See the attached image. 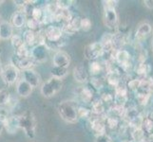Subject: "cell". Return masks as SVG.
<instances>
[{"instance_id":"1","label":"cell","mask_w":153,"mask_h":142,"mask_svg":"<svg viewBox=\"0 0 153 142\" xmlns=\"http://www.w3.org/2000/svg\"><path fill=\"white\" fill-rule=\"evenodd\" d=\"M58 114L63 120L68 123H76L78 121V104L75 101H63L57 106Z\"/></svg>"},{"instance_id":"2","label":"cell","mask_w":153,"mask_h":142,"mask_svg":"<svg viewBox=\"0 0 153 142\" xmlns=\"http://www.w3.org/2000/svg\"><path fill=\"white\" fill-rule=\"evenodd\" d=\"M20 129L24 131L27 138L33 139L35 136L36 129V119L34 115L30 111H25L22 115L19 116Z\"/></svg>"},{"instance_id":"3","label":"cell","mask_w":153,"mask_h":142,"mask_svg":"<svg viewBox=\"0 0 153 142\" xmlns=\"http://www.w3.org/2000/svg\"><path fill=\"white\" fill-rule=\"evenodd\" d=\"M63 88V81L60 79H56L51 77L49 80H47L40 87V92L42 96L49 99L55 96V95L61 91Z\"/></svg>"},{"instance_id":"4","label":"cell","mask_w":153,"mask_h":142,"mask_svg":"<svg viewBox=\"0 0 153 142\" xmlns=\"http://www.w3.org/2000/svg\"><path fill=\"white\" fill-rule=\"evenodd\" d=\"M19 74H20V70L18 68H16L14 65L12 64L6 65L3 66V69L1 71V77L3 82L7 85H12L16 83L19 80Z\"/></svg>"},{"instance_id":"5","label":"cell","mask_w":153,"mask_h":142,"mask_svg":"<svg viewBox=\"0 0 153 142\" xmlns=\"http://www.w3.org/2000/svg\"><path fill=\"white\" fill-rule=\"evenodd\" d=\"M123 118L126 123L129 125L130 127L133 128H139L141 127L143 117L140 114V112L135 107H128L126 108L125 113L123 115Z\"/></svg>"},{"instance_id":"6","label":"cell","mask_w":153,"mask_h":142,"mask_svg":"<svg viewBox=\"0 0 153 142\" xmlns=\"http://www.w3.org/2000/svg\"><path fill=\"white\" fill-rule=\"evenodd\" d=\"M49 47L46 44H38L31 47L30 50V57L34 63H45L48 61L49 57Z\"/></svg>"},{"instance_id":"7","label":"cell","mask_w":153,"mask_h":142,"mask_svg":"<svg viewBox=\"0 0 153 142\" xmlns=\"http://www.w3.org/2000/svg\"><path fill=\"white\" fill-rule=\"evenodd\" d=\"M103 53V46L99 42H94L88 45L84 49V56L88 61H96L99 57L102 56Z\"/></svg>"},{"instance_id":"8","label":"cell","mask_w":153,"mask_h":142,"mask_svg":"<svg viewBox=\"0 0 153 142\" xmlns=\"http://www.w3.org/2000/svg\"><path fill=\"white\" fill-rule=\"evenodd\" d=\"M53 66L68 68L71 64V56L64 50H57L52 58Z\"/></svg>"},{"instance_id":"9","label":"cell","mask_w":153,"mask_h":142,"mask_svg":"<svg viewBox=\"0 0 153 142\" xmlns=\"http://www.w3.org/2000/svg\"><path fill=\"white\" fill-rule=\"evenodd\" d=\"M21 79L24 80L25 82H27L33 88L39 86L40 82H41V78H40L39 74L33 69V68H30V69L23 70L22 71V78Z\"/></svg>"},{"instance_id":"10","label":"cell","mask_w":153,"mask_h":142,"mask_svg":"<svg viewBox=\"0 0 153 142\" xmlns=\"http://www.w3.org/2000/svg\"><path fill=\"white\" fill-rule=\"evenodd\" d=\"M115 62L117 63L120 66H122L123 69L128 71V68L131 65L129 52L126 49H121L117 51L115 53Z\"/></svg>"},{"instance_id":"11","label":"cell","mask_w":153,"mask_h":142,"mask_svg":"<svg viewBox=\"0 0 153 142\" xmlns=\"http://www.w3.org/2000/svg\"><path fill=\"white\" fill-rule=\"evenodd\" d=\"M104 23L108 29H114L118 23V15L115 9H105Z\"/></svg>"},{"instance_id":"12","label":"cell","mask_w":153,"mask_h":142,"mask_svg":"<svg viewBox=\"0 0 153 142\" xmlns=\"http://www.w3.org/2000/svg\"><path fill=\"white\" fill-rule=\"evenodd\" d=\"M80 21H81L80 17L73 16L70 22H68L63 27H61L63 33L68 35H72L76 33L78 30H80Z\"/></svg>"},{"instance_id":"13","label":"cell","mask_w":153,"mask_h":142,"mask_svg":"<svg viewBox=\"0 0 153 142\" xmlns=\"http://www.w3.org/2000/svg\"><path fill=\"white\" fill-rule=\"evenodd\" d=\"M10 64L14 65L16 68H18L19 70H26V69H30V68H33L34 62L33 61L30 57L28 58H24V59H19V58L15 57L14 55L12 58V62Z\"/></svg>"},{"instance_id":"14","label":"cell","mask_w":153,"mask_h":142,"mask_svg":"<svg viewBox=\"0 0 153 142\" xmlns=\"http://www.w3.org/2000/svg\"><path fill=\"white\" fill-rule=\"evenodd\" d=\"M20 129L19 116H10L5 122V130L10 135H13Z\"/></svg>"},{"instance_id":"15","label":"cell","mask_w":153,"mask_h":142,"mask_svg":"<svg viewBox=\"0 0 153 142\" xmlns=\"http://www.w3.org/2000/svg\"><path fill=\"white\" fill-rule=\"evenodd\" d=\"M72 75L75 82L79 83H86L88 80V72L87 70V68L81 65H76L73 68Z\"/></svg>"},{"instance_id":"16","label":"cell","mask_w":153,"mask_h":142,"mask_svg":"<svg viewBox=\"0 0 153 142\" xmlns=\"http://www.w3.org/2000/svg\"><path fill=\"white\" fill-rule=\"evenodd\" d=\"M77 95L80 99L85 103H89L92 102L93 99V89L89 86L84 85L77 88Z\"/></svg>"},{"instance_id":"17","label":"cell","mask_w":153,"mask_h":142,"mask_svg":"<svg viewBox=\"0 0 153 142\" xmlns=\"http://www.w3.org/2000/svg\"><path fill=\"white\" fill-rule=\"evenodd\" d=\"M16 93L18 96L22 97V98H27L30 95L33 93V88L31 87L27 82H25L22 79L18 80L16 82Z\"/></svg>"},{"instance_id":"18","label":"cell","mask_w":153,"mask_h":142,"mask_svg":"<svg viewBox=\"0 0 153 142\" xmlns=\"http://www.w3.org/2000/svg\"><path fill=\"white\" fill-rule=\"evenodd\" d=\"M126 36L122 32H116L112 34L111 37V47L114 51H119L121 49H123L124 46L126 45Z\"/></svg>"},{"instance_id":"19","label":"cell","mask_w":153,"mask_h":142,"mask_svg":"<svg viewBox=\"0 0 153 142\" xmlns=\"http://www.w3.org/2000/svg\"><path fill=\"white\" fill-rule=\"evenodd\" d=\"M72 14L70 12V10H59L58 9L57 13L54 14L53 16V22L61 23L62 27L68 22H70L72 18Z\"/></svg>"},{"instance_id":"20","label":"cell","mask_w":153,"mask_h":142,"mask_svg":"<svg viewBox=\"0 0 153 142\" xmlns=\"http://www.w3.org/2000/svg\"><path fill=\"white\" fill-rule=\"evenodd\" d=\"M13 35V27L10 22L1 21L0 23V39L10 40Z\"/></svg>"},{"instance_id":"21","label":"cell","mask_w":153,"mask_h":142,"mask_svg":"<svg viewBox=\"0 0 153 142\" xmlns=\"http://www.w3.org/2000/svg\"><path fill=\"white\" fill-rule=\"evenodd\" d=\"M27 22V16L24 14L23 12H20V10H17V12H14L10 17V24L13 28L16 29H20L22 28L23 26Z\"/></svg>"},{"instance_id":"22","label":"cell","mask_w":153,"mask_h":142,"mask_svg":"<svg viewBox=\"0 0 153 142\" xmlns=\"http://www.w3.org/2000/svg\"><path fill=\"white\" fill-rule=\"evenodd\" d=\"M152 28L150 24L149 23H142L139 25L138 29L136 30V34H135V39L137 41H143L144 39H146L147 36H149L151 32Z\"/></svg>"},{"instance_id":"23","label":"cell","mask_w":153,"mask_h":142,"mask_svg":"<svg viewBox=\"0 0 153 142\" xmlns=\"http://www.w3.org/2000/svg\"><path fill=\"white\" fill-rule=\"evenodd\" d=\"M22 39L24 41V44L27 46H34L37 44V31L26 29L23 33Z\"/></svg>"},{"instance_id":"24","label":"cell","mask_w":153,"mask_h":142,"mask_svg":"<svg viewBox=\"0 0 153 142\" xmlns=\"http://www.w3.org/2000/svg\"><path fill=\"white\" fill-rule=\"evenodd\" d=\"M105 80H107V82H108V85L115 87L121 82V80H122V79H121V73L119 72L118 69L113 68V69L107 72Z\"/></svg>"},{"instance_id":"25","label":"cell","mask_w":153,"mask_h":142,"mask_svg":"<svg viewBox=\"0 0 153 142\" xmlns=\"http://www.w3.org/2000/svg\"><path fill=\"white\" fill-rule=\"evenodd\" d=\"M91 114L102 116L105 115V103L100 99H97L95 101L91 102Z\"/></svg>"},{"instance_id":"26","label":"cell","mask_w":153,"mask_h":142,"mask_svg":"<svg viewBox=\"0 0 153 142\" xmlns=\"http://www.w3.org/2000/svg\"><path fill=\"white\" fill-rule=\"evenodd\" d=\"M126 107L124 105H120V104H116V103H112L111 106L109 107V111H108V116H111V117L114 118H123V115L125 113Z\"/></svg>"},{"instance_id":"27","label":"cell","mask_w":153,"mask_h":142,"mask_svg":"<svg viewBox=\"0 0 153 142\" xmlns=\"http://www.w3.org/2000/svg\"><path fill=\"white\" fill-rule=\"evenodd\" d=\"M68 74V68L53 66L51 69V77L56 78V79H60V80L64 79Z\"/></svg>"},{"instance_id":"28","label":"cell","mask_w":153,"mask_h":142,"mask_svg":"<svg viewBox=\"0 0 153 142\" xmlns=\"http://www.w3.org/2000/svg\"><path fill=\"white\" fill-rule=\"evenodd\" d=\"M131 136H132V140L135 142H145L146 135L143 130L139 128H133L132 133H131Z\"/></svg>"},{"instance_id":"29","label":"cell","mask_w":153,"mask_h":142,"mask_svg":"<svg viewBox=\"0 0 153 142\" xmlns=\"http://www.w3.org/2000/svg\"><path fill=\"white\" fill-rule=\"evenodd\" d=\"M102 70H103V66H102V65L100 64L98 61H92V62H91V64H89V70H88V72L92 75V77L98 76L100 73L102 72Z\"/></svg>"},{"instance_id":"30","label":"cell","mask_w":153,"mask_h":142,"mask_svg":"<svg viewBox=\"0 0 153 142\" xmlns=\"http://www.w3.org/2000/svg\"><path fill=\"white\" fill-rule=\"evenodd\" d=\"M150 69H151L150 65L149 64H146V62L145 63H139V64L137 65L135 67V72L140 76L146 77V75L150 71Z\"/></svg>"},{"instance_id":"31","label":"cell","mask_w":153,"mask_h":142,"mask_svg":"<svg viewBox=\"0 0 153 142\" xmlns=\"http://www.w3.org/2000/svg\"><path fill=\"white\" fill-rule=\"evenodd\" d=\"M141 129L146 133V135L153 134V122L147 118H143L141 123Z\"/></svg>"},{"instance_id":"32","label":"cell","mask_w":153,"mask_h":142,"mask_svg":"<svg viewBox=\"0 0 153 142\" xmlns=\"http://www.w3.org/2000/svg\"><path fill=\"white\" fill-rule=\"evenodd\" d=\"M14 56L19 58V59H24V58L30 57V50L28 49V46L24 44L23 46H21L20 47H18L17 49H15Z\"/></svg>"},{"instance_id":"33","label":"cell","mask_w":153,"mask_h":142,"mask_svg":"<svg viewBox=\"0 0 153 142\" xmlns=\"http://www.w3.org/2000/svg\"><path fill=\"white\" fill-rule=\"evenodd\" d=\"M105 127H108L111 130L117 129L119 127V119L117 118L111 117V116L107 115V118H105Z\"/></svg>"},{"instance_id":"34","label":"cell","mask_w":153,"mask_h":142,"mask_svg":"<svg viewBox=\"0 0 153 142\" xmlns=\"http://www.w3.org/2000/svg\"><path fill=\"white\" fill-rule=\"evenodd\" d=\"M136 93V99L140 105H146L149 103V99L151 98L152 94H146V93H140V92H135Z\"/></svg>"},{"instance_id":"35","label":"cell","mask_w":153,"mask_h":142,"mask_svg":"<svg viewBox=\"0 0 153 142\" xmlns=\"http://www.w3.org/2000/svg\"><path fill=\"white\" fill-rule=\"evenodd\" d=\"M36 7V5L34 4V1H27L26 5L24 6L22 12L24 13V14L27 16V18H30L33 16V13Z\"/></svg>"},{"instance_id":"36","label":"cell","mask_w":153,"mask_h":142,"mask_svg":"<svg viewBox=\"0 0 153 142\" xmlns=\"http://www.w3.org/2000/svg\"><path fill=\"white\" fill-rule=\"evenodd\" d=\"M26 24H27L28 29H30L33 31H37L42 27V25H41V23L39 22V21L35 20L33 17L27 18V22H26Z\"/></svg>"},{"instance_id":"37","label":"cell","mask_w":153,"mask_h":142,"mask_svg":"<svg viewBox=\"0 0 153 142\" xmlns=\"http://www.w3.org/2000/svg\"><path fill=\"white\" fill-rule=\"evenodd\" d=\"M77 114H78V118L89 119V118H91V109H88L87 107L78 106Z\"/></svg>"},{"instance_id":"38","label":"cell","mask_w":153,"mask_h":142,"mask_svg":"<svg viewBox=\"0 0 153 142\" xmlns=\"http://www.w3.org/2000/svg\"><path fill=\"white\" fill-rule=\"evenodd\" d=\"M10 45L13 47L14 49H17L18 47H20L21 46L24 45V41L22 39L20 35H17V34H13L12 36V38L10 39Z\"/></svg>"},{"instance_id":"39","label":"cell","mask_w":153,"mask_h":142,"mask_svg":"<svg viewBox=\"0 0 153 142\" xmlns=\"http://www.w3.org/2000/svg\"><path fill=\"white\" fill-rule=\"evenodd\" d=\"M140 83H141V79H133V80H129L126 83V88L128 90H131L133 92H136L138 90V88L140 86Z\"/></svg>"},{"instance_id":"40","label":"cell","mask_w":153,"mask_h":142,"mask_svg":"<svg viewBox=\"0 0 153 142\" xmlns=\"http://www.w3.org/2000/svg\"><path fill=\"white\" fill-rule=\"evenodd\" d=\"M10 98V92L6 90V89H1L0 90V106L7 105Z\"/></svg>"},{"instance_id":"41","label":"cell","mask_w":153,"mask_h":142,"mask_svg":"<svg viewBox=\"0 0 153 142\" xmlns=\"http://www.w3.org/2000/svg\"><path fill=\"white\" fill-rule=\"evenodd\" d=\"M91 85L92 86L91 87L92 89H97V90H99V89H101L104 86V81L101 78L95 76L91 79Z\"/></svg>"},{"instance_id":"42","label":"cell","mask_w":153,"mask_h":142,"mask_svg":"<svg viewBox=\"0 0 153 142\" xmlns=\"http://www.w3.org/2000/svg\"><path fill=\"white\" fill-rule=\"evenodd\" d=\"M73 1L71 0H57L55 1V4L57 8L59 10H68L72 5Z\"/></svg>"},{"instance_id":"43","label":"cell","mask_w":153,"mask_h":142,"mask_svg":"<svg viewBox=\"0 0 153 142\" xmlns=\"http://www.w3.org/2000/svg\"><path fill=\"white\" fill-rule=\"evenodd\" d=\"M91 21L89 18L85 17V18H81L80 21V29L84 30V31H88L91 29Z\"/></svg>"},{"instance_id":"44","label":"cell","mask_w":153,"mask_h":142,"mask_svg":"<svg viewBox=\"0 0 153 142\" xmlns=\"http://www.w3.org/2000/svg\"><path fill=\"white\" fill-rule=\"evenodd\" d=\"M100 99L104 102V103H113L114 102V96L112 94L110 93H107L105 92L102 94L101 98H100Z\"/></svg>"},{"instance_id":"45","label":"cell","mask_w":153,"mask_h":142,"mask_svg":"<svg viewBox=\"0 0 153 142\" xmlns=\"http://www.w3.org/2000/svg\"><path fill=\"white\" fill-rule=\"evenodd\" d=\"M95 142H113V141L112 138L108 134H104V135H97L95 138Z\"/></svg>"},{"instance_id":"46","label":"cell","mask_w":153,"mask_h":142,"mask_svg":"<svg viewBox=\"0 0 153 142\" xmlns=\"http://www.w3.org/2000/svg\"><path fill=\"white\" fill-rule=\"evenodd\" d=\"M105 9H115L116 5L118 1H114V0H108V1H103Z\"/></svg>"},{"instance_id":"47","label":"cell","mask_w":153,"mask_h":142,"mask_svg":"<svg viewBox=\"0 0 153 142\" xmlns=\"http://www.w3.org/2000/svg\"><path fill=\"white\" fill-rule=\"evenodd\" d=\"M138 61L139 63H145L146 60V57H147V53H146V51L145 49H142L140 51H139V53H138Z\"/></svg>"},{"instance_id":"48","label":"cell","mask_w":153,"mask_h":142,"mask_svg":"<svg viewBox=\"0 0 153 142\" xmlns=\"http://www.w3.org/2000/svg\"><path fill=\"white\" fill-rule=\"evenodd\" d=\"M13 3L16 5L17 7H19L21 10H20V12H22V10H23V8H24V6L26 5V3H27V1H23V0H20V1H13Z\"/></svg>"},{"instance_id":"49","label":"cell","mask_w":153,"mask_h":142,"mask_svg":"<svg viewBox=\"0 0 153 142\" xmlns=\"http://www.w3.org/2000/svg\"><path fill=\"white\" fill-rule=\"evenodd\" d=\"M143 3L145 4V6L146 8H149V10L153 9V0H146V1H143Z\"/></svg>"},{"instance_id":"50","label":"cell","mask_w":153,"mask_h":142,"mask_svg":"<svg viewBox=\"0 0 153 142\" xmlns=\"http://www.w3.org/2000/svg\"><path fill=\"white\" fill-rule=\"evenodd\" d=\"M5 122H6V120L0 118V135L2 134L3 130L5 129Z\"/></svg>"},{"instance_id":"51","label":"cell","mask_w":153,"mask_h":142,"mask_svg":"<svg viewBox=\"0 0 153 142\" xmlns=\"http://www.w3.org/2000/svg\"><path fill=\"white\" fill-rule=\"evenodd\" d=\"M1 55H2V49L0 47V74L3 69V65H2V60H1Z\"/></svg>"},{"instance_id":"52","label":"cell","mask_w":153,"mask_h":142,"mask_svg":"<svg viewBox=\"0 0 153 142\" xmlns=\"http://www.w3.org/2000/svg\"><path fill=\"white\" fill-rule=\"evenodd\" d=\"M146 118H149V119H150L151 121L153 122V111H152L151 113H149V115H147V117H146Z\"/></svg>"},{"instance_id":"53","label":"cell","mask_w":153,"mask_h":142,"mask_svg":"<svg viewBox=\"0 0 153 142\" xmlns=\"http://www.w3.org/2000/svg\"><path fill=\"white\" fill-rule=\"evenodd\" d=\"M4 3V0H0V5H2Z\"/></svg>"},{"instance_id":"54","label":"cell","mask_w":153,"mask_h":142,"mask_svg":"<svg viewBox=\"0 0 153 142\" xmlns=\"http://www.w3.org/2000/svg\"><path fill=\"white\" fill-rule=\"evenodd\" d=\"M151 47H152V51H153V39H152V42H151Z\"/></svg>"},{"instance_id":"55","label":"cell","mask_w":153,"mask_h":142,"mask_svg":"<svg viewBox=\"0 0 153 142\" xmlns=\"http://www.w3.org/2000/svg\"><path fill=\"white\" fill-rule=\"evenodd\" d=\"M128 142H135V141H133V140H130V141H128Z\"/></svg>"},{"instance_id":"56","label":"cell","mask_w":153,"mask_h":142,"mask_svg":"<svg viewBox=\"0 0 153 142\" xmlns=\"http://www.w3.org/2000/svg\"><path fill=\"white\" fill-rule=\"evenodd\" d=\"M0 23H1V17H0Z\"/></svg>"},{"instance_id":"57","label":"cell","mask_w":153,"mask_h":142,"mask_svg":"<svg viewBox=\"0 0 153 142\" xmlns=\"http://www.w3.org/2000/svg\"><path fill=\"white\" fill-rule=\"evenodd\" d=\"M122 142H128V141H122Z\"/></svg>"}]
</instances>
